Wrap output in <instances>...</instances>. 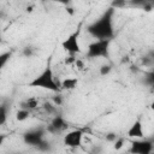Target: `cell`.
Here are the masks:
<instances>
[{"mask_svg": "<svg viewBox=\"0 0 154 154\" xmlns=\"http://www.w3.org/2000/svg\"><path fill=\"white\" fill-rule=\"evenodd\" d=\"M78 84V78L76 77H67L60 82V88L63 90H72L77 87Z\"/></svg>", "mask_w": 154, "mask_h": 154, "instance_id": "30bf717a", "label": "cell"}, {"mask_svg": "<svg viewBox=\"0 0 154 154\" xmlns=\"http://www.w3.org/2000/svg\"><path fill=\"white\" fill-rule=\"evenodd\" d=\"M113 17H114V8L108 7L102 12V14L97 19H95L87 26V31L96 40L112 41V38L114 37Z\"/></svg>", "mask_w": 154, "mask_h": 154, "instance_id": "6da1fadb", "label": "cell"}, {"mask_svg": "<svg viewBox=\"0 0 154 154\" xmlns=\"http://www.w3.org/2000/svg\"><path fill=\"white\" fill-rule=\"evenodd\" d=\"M147 55L154 61V48H152V49H149L148 52H147Z\"/></svg>", "mask_w": 154, "mask_h": 154, "instance_id": "cb8c5ba5", "label": "cell"}, {"mask_svg": "<svg viewBox=\"0 0 154 154\" xmlns=\"http://www.w3.org/2000/svg\"><path fill=\"white\" fill-rule=\"evenodd\" d=\"M79 34H81V29L77 28L73 32H71L67 37H65L61 42V47L65 52L70 53V54H77L81 53V45H79Z\"/></svg>", "mask_w": 154, "mask_h": 154, "instance_id": "277c9868", "label": "cell"}, {"mask_svg": "<svg viewBox=\"0 0 154 154\" xmlns=\"http://www.w3.org/2000/svg\"><path fill=\"white\" fill-rule=\"evenodd\" d=\"M128 136L135 140H140L144 137V131H143V124L140 119H136L129 128L128 130Z\"/></svg>", "mask_w": 154, "mask_h": 154, "instance_id": "9c48e42d", "label": "cell"}, {"mask_svg": "<svg viewBox=\"0 0 154 154\" xmlns=\"http://www.w3.org/2000/svg\"><path fill=\"white\" fill-rule=\"evenodd\" d=\"M65 129H67V123H66L64 117L58 114L51 120V124L46 128V131L51 132V134H58V132H60Z\"/></svg>", "mask_w": 154, "mask_h": 154, "instance_id": "ba28073f", "label": "cell"}, {"mask_svg": "<svg viewBox=\"0 0 154 154\" xmlns=\"http://www.w3.org/2000/svg\"><path fill=\"white\" fill-rule=\"evenodd\" d=\"M83 141V131L82 130H71L67 131L63 138V142L69 148H77L82 144Z\"/></svg>", "mask_w": 154, "mask_h": 154, "instance_id": "52a82bcc", "label": "cell"}, {"mask_svg": "<svg viewBox=\"0 0 154 154\" xmlns=\"http://www.w3.org/2000/svg\"><path fill=\"white\" fill-rule=\"evenodd\" d=\"M43 108H45V111L48 112L49 114H53V113H55V111H57L55 105H52V103H49V102H46V103L43 105Z\"/></svg>", "mask_w": 154, "mask_h": 154, "instance_id": "ac0fdd59", "label": "cell"}, {"mask_svg": "<svg viewBox=\"0 0 154 154\" xmlns=\"http://www.w3.org/2000/svg\"><path fill=\"white\" fill-rule=\"evenodd\" d=\"M11 57H12V53H11L10 51L1 53V55H0V67H1V69H4V67L6 66V64H7V63L10 61V59H11Z\"/></svg>", "mask_w": 154, "mask_h": 154, "instance_id": "5bb4252c", "label": "cell"}, {"mask_svg": "<svg viewBox=\"0 0 154 154\" xmlns=\"http://www.w3.org/2000/svg\"><path fill=\"white\" fill-rule=\"evenodd\" d=\"M109 46L111 40H95L94 42L89 43L85 57L94 59V58H109Z\"/></svg>", "mask_w": 154, "mask_h": 154, "instance_id": "3957f363", "label": "cell"}, {"mask_svg": "<svg viewBox=\"0 0 154 154\" xmlns=\"http://www.w3.org/2000/svg\"><path fill=\"white\" fill-rule=\"evenodd\" d=\"M28 85L32 87V88H40V89L49 90L53 93H58L60 90V84L55 82L54 73H53V70H52L49 63L46 65V67L37 76H35L28 83Z\"/></svg>", "mask_w": 154, "mask_h": 154, "instance_id": "7a4b0ae2", "label": "cell"}, {"mask_svg": "<svg viewBox=\"0 0 154 154\" xmlns=\"http://www.w3.org/2000/svg\"><path fill=\"white\" fill-rule=\"evenodd\" d=\"M46 129L43 128H36L28 130L23 134L22 138L23 142L30 147H37L42 141H45V135H46Z\"/></svg>", "mask_w": 154, "mask_h": 154, "instance_id": "5b68a950", "label": "cell"}, {"mask_svg": "<svg viewBox=\"0 0 154 154\" xmlns=\"http://www.w3.org/2000/svg\"><path fill=\"white\" fill-rule=\"evenodd\" d=\"M23 55L25 57V58H30V57H32L34 55V48H31V47H24L23 48Z\"/></svg>", "mask_w": 154, "mask_h": 154, "instance_id": "44dd1931", "label": "cell"}, {"mask_svg": "<svg viewBox=\"0 0 154 154\" xmlns=\"http://www.w3.org/2000/svg\"><path fill=\"white\" fill-rule=\"evenodd\" d=\"M29 117H30V111L19 108V109L16 112V120H18V122H24V120H26Z\"/></svg>", "mask_w": 154, "mask_h": 154, "instance_id": "7c38bea8", "label": "cell"}, {"mask_svg": "<svg viewBox=\"0 0 154 154\" xmlns=\"http://www.w3.org/2000/svg\"><path fill=\"white\" fill-rule=\"evenodd\" d=\"M105 137H106V141H108V142H113V143H114L116 140H117L119 136H118L116 132H108V134H106Z\"/></svg>", "mask_w": 154, "mask_h": 154, "instance_id": "7402d4cb", "label": "cell"}, {"mask_svg": "<svg viewBox=\"0 0 154 154\" xmlns=\"http://www.w3.org/2000/svg\"><path fill=\"white\" fill-rule=\"evenodd\" d=\"M153 147H154L153 141L147 138H140V140H134L131 142L129 152L130 154H152Z\"/></svg>", "mask_w": 154, "mask_h": 154, "instance_id": "8992f818", "label": "cell"}, {"mask_svg": "<svg viewBox=\"0 0 154 154\" xmlns=\"http://www.w3.org/2000/svg\"><path fill=\"white\" fill-rule=\"evenodd\" d=\"M37 106H38V101L35 97H28V99L23 100L19 103V108H23V109H26V111H30V112L32 109H35Z\"/></svg>", "mask_w": 154, "mask_h": 154, "instance_id": "8fae6325", "label": "cell"}, {"mask_svg": "<svg viewBox=\"0 0 154 154\" xmlns=\"http://www.w3.org/2000/svg\"><path fill=\"white\" fill-rule=\"evenodd\" d=\"M111 70H112V66L109 64H103V65L100 66V75L101 76H106V75H108L111 72Z\"/></svg>", "mask_w": 154, "mask_h": 154, "instance_id": "2e32d148", "label": "cell"}, {"mask_svg": "<svg viewBox=\"0 0 154 154\" xmlns=\"http://www.w3.org/2000/svg\"><path fill=\"white\" fill-rule=\"evenodd\" d=\"M7 114H8V108L7 105L2 103L0 106V125H4L7 120Z\"/></svg>", "mask_w": 154, "mask_h": 154, "instance_id": "4fadbf2b", "label": "cell"}, {"mask_svg": "<svg viewBox=\"0 0 154 154\" xmlns=\"http://www.w3.org/2000/svg\"><path fill=\"white\" fill-rule=\"evenodd\" d=\"M146 83L149 87L154 88V71H150V72H148L146 75Z\"/></svg>", "mask_w": 154, "mask_h": 154, "instance_id": "e0dca14e", "label": "cell"}, {"mask_svg": "<svg viewBox=\"0 0 154 154\" xmlns=\"http://www.w3.org/2000/svg\"><path fill=\"white\" fill-rule=\"evenodd\" d=\"M149 107H150V109H152V111L154 112V100H153V101L150 102V105H149Z\"/></svg>", "mask_w": 154, "mask_h": 154, "instance_id": "d4e9b609", "label": "cell"}, {"mask_svg": "<svg viewBox=\"0 0 154 154\" xmlns=\"http://www.w3.org/2000/svg\"><path fill=\"white\" fill-rule=\"evenodd\" d=\"M124 143H125V141H124V137H118V138L116 140V142H114V146H113V148H114L116 150H119V149H122V148H123Z\"/></svg>", "mask_w": 154, "mask_h": 154, "instance_id": "d6986e66", "label": "cell"}, {"mask_svg": "<svg viewBox=\"0 0 154 154\" xmlns=\"http://www.w3.org/2000/svg\"><path fill=\"white\" fill-rule=\"evenodd\" d=\"M53 102H54V105H55V106H60V105L63 103V96H61L60 94H58V95L53 96Z\"/></svg>", "mask_w": 154, "mask_h": 154, "instance_id": "603a6c76", "label": "cell"}, {"mask_svg": "<svg viewBox=\"0 0 154 154\" xmlns=\"http://www.w3.org/2000/svg\"><path fill=\"white\" fill-rule=\"evenodd\" d=\"M141 60H142V64H143L144 66H152V65H154V61H153L147 54H144V55L141 58Z\"/></svg>", "mask_w": 154, "mask_h": 154, "instance_id": "ffe728a7", "label": "cell"}, {"mask_svg": "<svg viewBox=\"0 0 154 154\" xmlns=\"http://www.w3.org/2000/svg\"><path fill=\"white\" fill-rule=\"evenodd\" d=\"M40 152H45V153H47V152H51L52 150V144H51V142H48V141H42L37 147H36Z\"/></svg>", "mask_w": 154, "mask_h": 154, "instance_id": "9a60e30c", "label": "cell"}]
</instances>
